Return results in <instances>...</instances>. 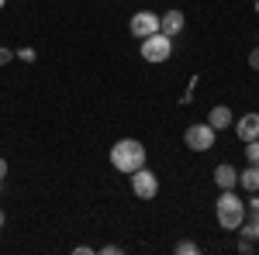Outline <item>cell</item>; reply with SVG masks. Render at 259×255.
Returning a JSON list of instances; mask_svg holds the SVG:
<instances>
[{"instance_id":"cell-1","label":"cell","mask_w":259,"mask_h":255,"mask_svg":"<svg viewBox=\"0 0 259 255\" xmlns=\"http://www.w3.org/2000/svg\"><path fill=\"white\" fill-rule=\"evenodd\" d=\"M142 166H145V145H142L139 138H121V141L111 145V169L132 176Z\"/></svg>"},{"instance_id":"cell-2","label":"cell","mask_w":259,"mask_h":255,"mask_svg":"<svg viewBox=\"0 0 259 255\" xmlns=\"http://www.w3.org/2000/svg\"><path fill=\"white\" fill-rule=\"evenodd\" d=\"M214 217H218L221 231H239V224L245 221V200L235 190H221L218 203H214Z\"/></svg>"},{"instance_id":"cell-3","label":"cell","mask_w":259,"mask_h":255,"mask_svg":"<svg viewBox=\"0 0 259 255\" xmlns=\"http://www.w3.org/2000/svg\"><path fill=\"white\" fill-rule=\"evenodd\" d=\"M139 56L145 62H166L169 56H173V38H169V35H162V31H156V35L142 38Z\"/></svg>"},{"instance_id":"cell-4","label":"cell","mask_w":259,"mask_h":255,"mask_svg":"<svg viewBox=\"0 0 259 255\" xmlns=\"http://www.w3.org/2000/svg\"><path fill=\"white\" fill-rule=\"evenodd\" d=\"M214 138H218V131H214L207 121H197V124H190V128L183 131V145H187L190 152H207V148H214Z\"/></svg>"},{"instance_id":"cell-5","label":"cell","mask_w":259,"mask_h":255,"mask_svg":"<svg viewBox=\"0 0 259 255\" xmlns=\"http://www.w3.org/2000/svg\"><path fill=\"white\" fill-rule=\"evenodd\" d=\"M132 193L139 196V200H156L159 196V176L149 169V166H142L132 173Z\"/></svg>"},{"instance_id":"cell-6","label":"cell","mask_w":259,"mask_h":255,"mask_svg":"<svg viewBox=\"0 0 259 255\" xmlns=\"http://www.w3.org/2000/svg\"><path fill=\"white\" fill-rule=\"evenodd\" d=\"M128 31H132L135 38H149V35H156V31H159V14H156V11H139V14H132Z\"/></svg>"},{"instance_id":"cell-7","label":"cell","mask_w":259,"mask_h":255,"mask_svg":"<svg viewBox=\"0 0 259 255\" xmlns=\"http://www.w3.org/2000/svg\"><path fill=\"white\" fill-rule=\"evenodd\" d=\"M235 135H239V141L245 145V141H252V138H259V114L256 111H249V114H242V118H235Z\"/></svg>"},{"instance_id":"cell-8","label":"cell","mask_w":259,"mask_h":255,"mask_svg":"<svg viewBox=\"0 0 259 255\" xmlns=\"http://www.w3.org/2000/svg\"><path fill=\"white\" fill-rule=\"evenodd\" d=\"M187 28V18H183V11H177V7H169L166 14H159V31L162 35H169V38H177L180 31Z\"/></svg>"},{"instance_id":"cell-9","label":"cell","mask_w":259,"mask_h":255,"mask_svg":"<svg viewBox=\"0 0 259 255\" xmlns=\"http://www.w3.org/2000/svg\"><path fill=\"white\" fill-rule=\"evenodd\" d=\"M207 124H211L214 131H225V128H232V124H235V114H232V107H225V104L211 107V111H207Z\"/></svg>"},{"instance_id":"cell-10","label":"cell","mask_w":259,"mask_h":255,"mask_svg":"<svg viewBox=\"0 0 259 255\" xmlns=\"http://www.w3.org/2000/svg\"><path fill=\"white\" fill-rule=\"evenodd\" d=\"M214 183H218V190H235L239 186V169L228 166V162L214 166Z\"/></svg>"},{"instance_id":"cell-11","label":"cell","mask_w":259,"mask_h":255,"mask_svg":"<svg viewBox=\"0 0 259 255\" xmlns=\"http://www.w3.org/2000/svg\"><path fill=\"white\" fill-rule=\"evenodd\" d=\"M239 186L245 190V193H259V166L249 162V166L242 169V173H239Z\"/></svg>"},{"instance_id":"cell-12","label":"cell","mask_w":259,"mask_h":255,"mask_svg":"<svg viewBox=\"0 0 259 255\" xmlns=\"http://www.w3.org/2000/svg\"><path fill=\"white\" fill-rule=\"evenodd\" d=\"M245 159H249L252 166H259V138H252V141H245Z\"/></svg>"},{"instance_id":"cell-13","label":"cell","mask_w":259,"mask_h":255,"mask_svg":"<svg viewBox=\"0 0 259 255\" xmlns=\"http://www.w3.org/2000/svg\"><path fill=\"white\" fill-rule=\"evenodd\" d=\"M14 59H21V62H35V59H38V52H35L31 45H24V48H18V52H14Z\"/></svg>"},{"instance_id":"cell-14","label":"cell","mask_w":259,"mask_h":255,"mask_svg":"<svg viewBox=\"0 0 259 255\" xmlns=\"http://www.w3.org/2000/svg\"><path fill=\"white\" fill-rule=\"evenodd\" d=\"M177 252H180V255H197V252H200V245H197V241H180Z\"/></svg>"},{"instance_id":"cell-15","label":"cell","mask_w":259,"mask_h":255,"mask_svg":"<svg viewBox=\"0 0 259 255\" xmlns=\"http://www.w3.org/2000/svg\"><path fill=\"white\" fill-rule=\"evenodd\" d=\"M249 66H252V69H256V73H259V45H256V48H252V52H249Z\"/></svg>"},{"instance_id":"cell-16","label":"cell","mask_w":259,"mask_h":255,"mask_svg":"<svg viewBox=\"0 0 259 255\" xmlns=\"http://www.w3.org/2000/svg\"><path fill=\"white\" fill-rule=\"evenodd\" d=\"M7 62H14V52L11 48H0V66H7Z\"/></svg>"},{"instance_id":"cell-17","label":"cell","mask_w":259,"mask_h":255,"mask_svg":"<svg viewBox=\"0 0 259 255\" xmlns=\"http://www.w3.org/2000/svg\"><path fill=\"white\" fill-rule=\"evenodd\" d=\"M239 252H242V255L252 252V238H242V241H239Z\"/></svg>"},{"instance_id":"cell-18","label":"cell","mask_w":259,"mask_h":255,"mask_svg":"<svg viewBox=\"0 0 259 255\" xmlns=\"http://www.w3.org/2000/svg\"><path fill=\"white\" fill-rule=\"evenodd\" d=\"M100 252H104V255H121V245H104Z\"/></svg>"},{"instance_id":"cell-19","label":"cell","mask_w":259,"mask_h":255,"mask_svg":"<svg viewBox=\"0 0 259 255\" xmlns=\"http://www.w3.org/2000/svg\"><path fill=\"white\" fill-rule=\"evenodd\" d=\"M249 211H259V196L256 193H249Z\"/></svg>"},{"instance_id":"cell-20","label":"cell","mask_w":259,"mask_h":255,"mask_svg":"<svg viewBox=\"0 0 259 255\" xmlns=\"http://www.w3.org/2000/svg\"><path fill=\"white\" fill-rule=\"evenodd\" d=\"M252 224H256V235H252V238L259 241V211H252Z\"/></svg>"},{"instance_id":"cell-21","label":"cell","mask_w":259,"mask_h":255,"mask_svg":"<svg viewBox=\"0 0 259 255\" xmlns=\"http://www.w3.org/2000/svg\"><path fill=\"white\" fill-rule=\"evenodd\" d=\"M4 176H7V162L0 159V183H4Z\"/></svg>"},{"instance_id":"cell-22","label":"cell","mask_w":259,"mask_h":255,"mask_svg":"<svg viewBox=\"0 0 259 255\" xmlns=\"http://www.w3.org/2000/svg\"><path fill=\"white\" fill-rule=\"evenodd\" d=\"M4 224H7V214H4V211H0V228H4Z\"/></svg>"},{"instance_id":"cell-23","label":"cell","mask_w":259,"mask_h":255,"mask_svg":"<svg viewBox=\"0 0 259 255\" xmlns=\"http://www.w3.org/2000/svg\"><path fill=\"white\" fill-rule=\"evenodd\" d=\"M4 4H7V0H0V11H4Z\"/></svg>"},{"instance_id":"cell-24","label":"cell","mask_w":259,"mask_h":255,"mask_svg":"<svg viewBox=\"0 0 259 255\" xmlns=\"http://www.w3.org/2000/svg\"><path fill=\"white\" fill-rule=\"evenodd\" d=\"M256 14H259V0H256Z\"/></svg>"}]
</instances>
